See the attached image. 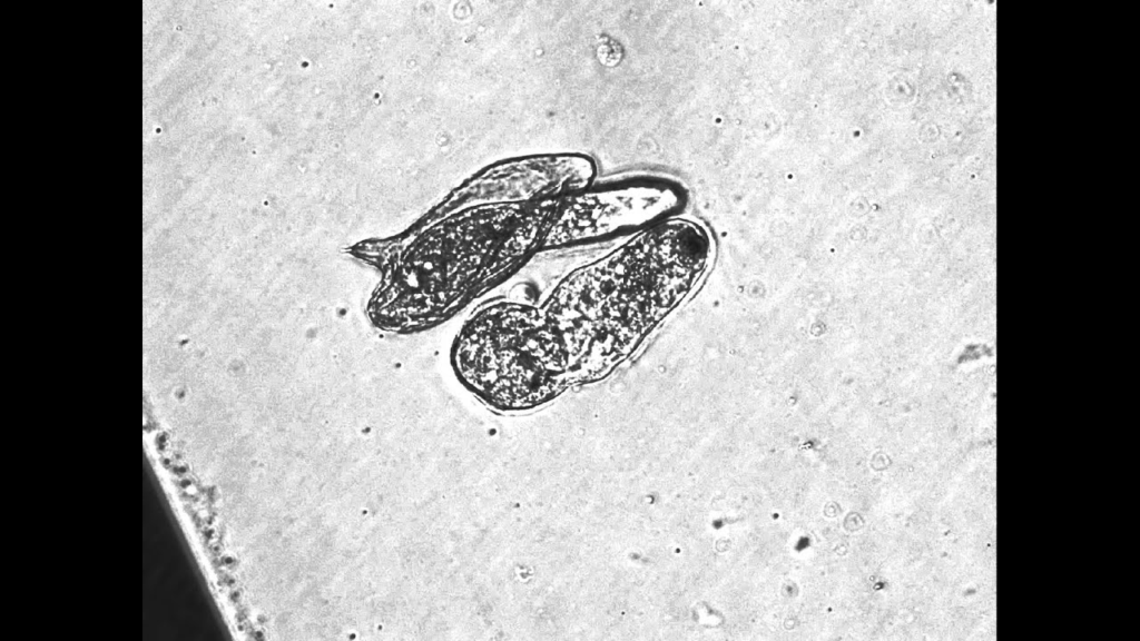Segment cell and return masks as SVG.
<instances>
[{"instance_id":"1","label":"cell","mask_w":1140,"mask_h":641,"mask_svg":"<svg viewBox=\"0 0 1140 641\" xmlns=\"http://www.w3.org/2000/svg\"><path fill=\"white\" fill-rule=\"evenodd\" d=\"M710 256L707 229L678 216L564 275L540 306L566 347L572 386L601 382L636 356Z\"/></svg>"},{"instance_id":"2","label":"cell","mask_w":1140,"mask_h":641,"mask_svg":"<svg viewBox=\"0 0 1140 641\" xmlns=\"http://www.w3.org/2000/svg\"><path fill=\"white\" fill-rule=\"evenodd\" d=\"M461 384L501 413L544 406L572 386L566 347L540 304L492 298L476 305L452 342Z\"/></svg>"},{"instance_id":"3","label":"cell","mask_w":1140,"mask_h":641,"mask_svg":"<svg viewBox=\"0 0 1140 641\" xmlns=\"http://www.w3.org/2000/svg\"><path fill=\"white\" fill-rule=\"evenodd\" d=\"M560 201L466 206L438 225L426 249L440 310L479 303L518 275L542 253Z\"/></svg>"},{"instance_id":"4","label":"cell","mask_w":1140,"mask_h":641,"mask_svg":"<svg viewBox=\"0 0 1140 641\" xmlns=\"http://www.w3.org/2000/svg\"><path fill=\"white\" fill-rule=\"evenodd\" d=\"M682 187L649 171H626L594 178L561 199L542 253L626 240L678 217Z\"/></svg>"},{"instance_id":"5","label":"cell","mask_w":1140,"mask_h":641,"mask_svg":"<svg viewBox=\"0 0 1140 641\" xmlns=\"http://www.w3.org/2000/svg\"><path fill=\"white\" fill-rule=\"evenodd\" d=\"M598 177L597 160L580 151L537 152L497 160L461 189L458 208L563 199Z\"/></svg>"}]
</instances>
